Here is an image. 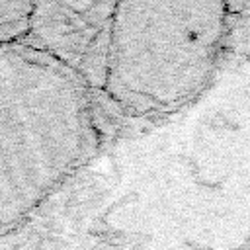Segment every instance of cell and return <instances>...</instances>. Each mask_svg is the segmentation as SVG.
Returning a JSON list of instances; mask_svg holds the SVG:
<instances>
[{
	"instance_id": "6da1fadb",
	"label": "cell",
	"mask_w": 250,
	"mask_h": 250,
	"mask_svg": "<svg viewBox=\"0 0 250 250\" xmlns=\"http://www.w3.org/2000/svg\"><path fill=\"white\" fill-rule=\"evenodd\" d=\"M90 92L31 43L0 49V240L18 234L90 158L98 139Z\"/></svg>"
},
{
	"instance_id": "7a4b0ae2",
	"label": "cell",
	"mask_w": 250,
	"mask_h": 250,
	"mask_svg": "<svg viewBox=\"0 0 250 250\" xmlns=\"http://www.w3.org/2000/svg\"><path fill=\"white\" fill-rule=\"evenodd\" d=\"M227 21L223 2H117L104 94L133 115L182 107L213 76Z\"/></svg>"
},
{
	"instance_id": "3957f363",
	"label": "cell",
	"mask_w": 250,
	"mask_h": 250,
	"mask_svg": "<svg viewBox=\"0 0 250 250\" xmlns=\"http://www.w3.org/2000/svg\"><path fill=\"white\" fill-rule=\"evenodd\" d=\"M113 6L104 2H35L23 41L59 59L90 90L102 88Z\"/></svg>"
},
{
	"instance_id": "277c9868",
	"label": "cell",
	"mask_w": 250,
	"mask_h": 250,
	"mask_svg": "<svg viewBox=\"0 0 250 250\" xmlns=\"http://www.w3.org/2000/svg\"><path fill=\"white\" fill-rule=\"evenodd\" d=\"M35 2H0V49L25 39Z\"/></svg>"
},
{
	"instance_id": "5b68a950",
	"label": "cell",
	"mask_w": 250,
	"mask_h": 250,
	"mask_svg": "<svg viewBox=\"0 0 250 250\" xmlns=\"http://www.w3.org/2000/svg\"><path fill=\"white\" fill-rule=\"evenodd\" d=\"M238 250H250V242H246V244H244V246H240Z\"/></svg>"
}]
</instances>
